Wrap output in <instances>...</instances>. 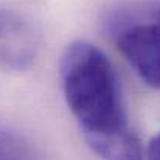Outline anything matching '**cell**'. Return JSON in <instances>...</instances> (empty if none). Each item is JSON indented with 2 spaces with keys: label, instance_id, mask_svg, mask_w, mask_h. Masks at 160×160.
Returning a JSON list of instances; mask_svg holds the SVG:
<instances>
[{
  "label": "cell",
  "instance_id": "6da1fadb",
  "mask_svg": "<svg viewBox=\"0 0 160 160\" xmlns=\"http://www.w3.org/2000/svg\"><path fill=\"white\" fill-rule=\"evenodd\" d=\"M59 78L84 138L129 128L118 75L101 48L86 41L72 42L61 56Z\"/></svg>",
  "mask_w": 160,
  "mask_h": 160
},
{
  "label": "cell",
  "instance_id": "3957f363",
  "mask_svg": "<svg viewBox=\"0 0 160 160\" xmlns=\"http://www.w3.org/2000/svg\"><path fill=\"white\" fill-rule=\"evenodd\" d=\"M118 48L142 81L160 90V25L129 27L118 38Z\"/></svg>",
  "mask_w": 160,
  "mask_h": 160
},
{
  "label": "cell",
  "instance_id": "8992f818",
  "mask_svg": "<svg viewBox=\"0 0 160 160\" xmlns=\"http://www.w3.org/2000/svg\"><path fill=\"white\" fill-rule=\"evenodd\" d=\"M0 160H22L14 149H9L5 145H0Z\"/></svg>",
  "mask_w": 160,
  "mask_h": 160
},
{
  "label": "cell",
  "instance_id": "277c9868",
  "mask_svg": "<svg viewBox=\"0 0 160 160\" xmlns=\"http://www.w3.org/2000/svg\"><path fill=\"white\" fill-rule=\"evenodd\" d=\"M89 146L103 160H143L145 151L134 131L123 129L113 134L86 138Z\"/></svg>",
  "mask_w": 160,
  "mask_h": 160
},
{
  "label": "cell",
  "instance_id": "5b68a950",
  "mask_svg": "<svg viewBox=\"0 0 160 160\" xmlns=\"http://www.w3.org/2000/svg\"><path fill=\"white\" fill-rule=\"evenodd\" d=\"M145 157L146 160H160V132L157 135H154V138L149 142Z\"/></svg>",
  "mask_w": 160,
  "mask_h": 160
},
{
  "label": "cell",
  "instance_id": "7a4b0ae2",
  "mask_svg": "<svg viewBox=\"0 0 160 160\" xmlns=\"http://www.w3.org/2000/svg\"><path fill=\"white\" fill-rule=\"evenodd\" d=\"M41 30L25 14L0 8V67L12 72L30 68L41 50Z\"/></svg>",
  "mask_w": 160,
  "mask_h": 160
}]
</instances>
